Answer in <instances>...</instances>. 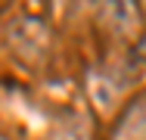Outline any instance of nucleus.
Here are the masks:
<instances>
[{
    "label": "nucleus",
    "instance_id": "1",
    "mask_svg": "<svg viewBox=\"0 0 146 140\" xmlns=\"http://www.w3.org/2000/svg\"><path fill=\"white\" fill-rule=\"evenodd\" d=\"M9 44H13V50L22 59L40 62L47 56V47H50V31L44 28V22L25 16V19H16L9 25Z\"/></svg>",
    "mask_w": 146,
    "mask_h": 140
},
{
    "label": "nucleus",
    "instance_id": "2",
    "mask_svg": "<svg viewBox=\"0 0 146 140\" xmlns=\"http://www.w3.org/2000/svg\"><path fill=\"white\" fill-rule=\"evenodd\" d=\"M103 19L115 28L118 34H127V37L137 34V28H140V13H137V6H131V3H112V6H106Z\"/></svg>",
    "mask_w": 146,
    "mask_h": 140
},
{
    "label": "nucleus",
    "instance_id": "3",
    "mask_svg": "<svg viewBox=\"0 0 146 140\" xmlns=\"http://www.w3.org/2000/svg\"><path fill=\"white\" fill-rule=\"evenodd\" d=\"M115 140H146V100L131 106V112L124 115V121L118 125Z\"/></svg>",
    "mask_w": 146,
    "mask_h": 140
}]
</instances>
